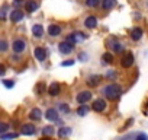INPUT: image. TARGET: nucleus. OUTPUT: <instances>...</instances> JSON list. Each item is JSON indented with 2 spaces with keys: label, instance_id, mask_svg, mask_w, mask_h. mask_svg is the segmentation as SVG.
I'll return each mask as SVG.
<instances>
[{
  "label": "nucleus",
  "instance_id": "6e6552de",
  "mask_svg": "<svg viewBox=\"0 0 148 140\" xmlns=\"http://www.w3.org/2000/svg\"><path fill=\"white\" fill-rule=\"evenodd\" d=\"M22 19H23V12H22V10L15 9V10L10 12V21H12L13 24H18V22H21Z\"/></svg>",
  "mask_w": 148,
  "mask_h": 140
},
{
  "label": "nucleus",
  "instance_id": "aec40b11",
  "mask_svg": "<svg viewBox=\"0 0 148 140\" xmlns=\"http://www.w3.org/2000/svg\"><path fill=\"white\" fill-rule=\"evenodd\" d=\"M71 134V128L70 127H62L58 130V137H67Z\"/></svg>",
  "mask_w": 148,
  "mask_h": 140
},
{
  "label": "nucleus",
  "instance_id": "f257e3e1",
  "mask_svg": "<svg viewBox=\"0 0 148 140\" xmlns=\"http://www.w3.org/2000/svg\"><path fill=\"white\" fill-rule=\"evenodd\" d=\"M103 94H105V96H106L108 99H116V98L119 96V94H121V88H119L118 85L112 83V85L105 86Z\"/></svg>",
  "mask_w": 148,
  "mask_h": 140
},
{
  "label": "nucleus",
  "instance_id": "72a5a7b5",
  "mask_svg": "<svg viewBox=\"0 0 148 140\" xmlns=\"http://www.w3.org/2000/svg\"><path fill=\"white\" fill-rule=\"evenodd\" d=\"M5 72H6V67H5V66L2 64V66H0V75L3 76V75H5Z\"/></svg>",
  "mask_w": 148,
  "mask_h": 140
},
{
  "label": "nucleus",
  "instance_id": "f03ea898",
  "mask_svg": "<svg viewBox=\"0 0 148 140\" xmlns=\"http://www.w3.org/2000/svg\"><path fill=\"white\" fill-rule=\"evenodd\" d=\"M12 50H13L15 54H22V53L26 50V42H25V40H22V38L15 40V41L12 42Z\"/></svg>",
  "mask_w": 148,
  "mask_h": 140
},
{
  "label": "nucleus",
  "instance_id": "393cba45",
  "mask_svg": "<svg viewBox=\"0 0 148 140\" xmlns=\"http://www.w3.org/2000/svg\"><path fill=\"white\" fill-rule=\"evenodd\" d=\"M65 41H68V42H70V44H73V45L76 44V42H79V41H77V37H76V34H70V35L67 37V40H65Z\"/></svg>",
  "mask_w": 148,
  "mask_h": 140
},
{
  "label": "nucleus",
  "instance_id": "423d86ee",
  "mask_svg": "<svg viewBox=\"0 0 148 140\" xmlns=\"http://www.w3.org/2000/svg\"><path fill=\"white\" fill-rule=\"evenodd\" d=\"M23 8H25V12L32 13V12H35V10L39 8V3L35 2V0H26L25 5H23Z\"/></svg>",
  "mask_w": 148,
  "mask_h": 140
},
{
  "label": "nucleus",
  "instance_id": "2eb2a0df",
  "mask_svg": "<svg viewBox=\"0 0 148 140\" xmlns=\"http://www.w3.org/2000/svg\"><path fill=\"white\" fill-rule=\"evenodd\" d=\"M60 91H61V86H60L57 82L51 83V85H49V88H48V94H49L51 96H57V95L60 94Z\"/></svg>",
  "mask_w": 148,
  "mask_h": 140
},
{
  "label": "nucleus",
  "instance_id": "473e14b6",
  "mask_svg": "<svg viewBox=\"0 0 148 140\" xmlns=\"http://www.w3.org/2000/svg\"><path fill=\"white\" fill-rule=\"evenodd\" d=\"M135 140H148V139H147V136H145V134H138Z\"/></svg>",
  "mask_w": 148,
  "mask_h": 140
},
{
  "label": "nucleus",
  "instance_id": "4be33fe9",
  "mask_svg": "<svg viewBox=\"0 0 148 140\" xmlns=\"http://www.w3.org/2000/svg\"><path fill=\"white\" fill-rule=\"evenodd\" d=\"M102 60H103V63H112L113 61V55L110 53H105L102 55Z\"/></svg>",
  "mask_w": 148,
  "mask_h": 140
},
{
  "label": "nucleus",
  "instance_id": "ddd939ff",
  "mask_svg": "<svg viewBox=\"0 0 148 140\" xmlns=\"http://www.w3.org/2000/svg\"><path fill=\"white\" fill-rule=\"evenodd\" d=\"M32 34H34L35 38H41V37L44 35V26H42L41 24H35V25L32 26Z\"/></svg>",
  "mask_w": 148,
  "mask_h": 140
},
{
  "label": "nucleus",
  "instance_id": "412c9836",
  "mask_svg": "<svg viewBox=\"0 0 148 140\" xmlns=\"http://www.w3.org/2000/svg\"><path fill=\"white\" fill-rule=\"evenodd\" d=\"M109 45H110V48L113 50V51H116V53H121L123 48H122V45L119 44V42H115V41H109Z\"/></svg>",
  "mask_w": 148,
  "mask_h": 140
},
{
  "label": "nucleus",
  "instance_id": "f704fd0d",
  "mask_svg": "<svg viewBox=\"0 0 148 140\" xmlns=\"http://www.w3.org/2000/svg\"><path fill=\"white\" fill-rule=\"evenodd\" d=\"M22 3H23L22 0H15V2H13V5H15V6H21Z\"/></svg>",
  "mask_w": 148,
  "mask_h": 140
},
{
  "label": "nucleus",
  "instance_id": "5701e85b",
  "mask_svg": "<svg viewBox=\"0 0 148 140\" xmlns=\"http://www.w3.org/2000/svg\"><path fill=\"white\" fill-rule=\"evenodd\" d=\"M100 3V0H86V6L87 8H97Z\"/></svg>",
  "mask_w": 148,
  "mask_h": 140
},
{
  "label": "nucleus",
  "instance_id": "a878e982",
  "mask_svg": "<svg viewBox=\"0 0 148 140\" xmlns=\"http://www.w3.org/2000/svg\"><path fill=\"white\" fill-rule=\"evenodd\" d=\"M18 134L16 133H9V134H2V140H12V139H16Z\"/></svg>",
  "mask_w": 148,
  "mask_h": 140
},
{
  "label": "nucleus",
  "instance_id": "4468645a",
  "mask_svg": "<svg viewBox=\"0 0 148 140\" xmlns=\"http://www.w3.org/2000/svg\"><path fill=\"white\" fill-rule=\"evenodd\" d=\"M45 118L49 120V121H57V120H58V112H57V110H54V108L47 110V111H45Z\"/></svg>",
  "mask_w": 148,
  "mask_h": 140
},
{
  "label": "nucleus",
  "instance_id": "b1692460",
  "mask_svg": "<svg viewBox=\"0 0 148 140\" xmlns=\"http://www.w3.org/2000/svg\"><path fill=\"white\" fill-rule=\"evenodd\" d=\"M77 114H79L80 117H84V115L87 114V107H86V105H80V107L77 108Z\"/></svg>",
  "mask_w": 148,
  "mask_h": 140
},
{
  "label": "nucleus",
  "instance_id": "39448f33",
  "mask_svg": "<svg viewBox=\"0 0 148 140\" xmlns=\"http://www.w3.org/2000/svg\"><path fill=\"white\" fill-rule=\"evenodd\" d=\"M77 102L80 104V105H84L86 102H89L90 99H92V94L89 92V91H83V92H80L79 95H77Z\"/></svg>",
  "mask_w": 148,
  "mask_h": 140
},
{
  "label": "nucleus",
  "instance_id": "c85d7f7f",
  "mask_svg": "<svg viewBox=\"0 0 148 140\" xmlns=\"http://www.w3.org/2000/svg\"><path fill=\"white\" fill-rule=\"evenodd\" d=\"M6 50H8V42H6L5 40H2V41H0V51L5 53Z\"/></svg>",
  "mask_w": 148,
  "mask_h": 140
},
{
  "label": "nucleus",
  "instance_id": "20e7f679",
  "mask_svg": "<svg viewBox=\"0 0 148 140\" xmlns=\"http://www.w3.org/2000/svg\"><path fill=\"white\" fill-rule=\"evenodd\" d=\"M132 63H134V55H132V53H125L123 57H122V60H121L122 67H123V69H128V67L132 66Z\"/></svg>",
  "mask_w": 148,
  "mask_h": 140
},
{
  "label": "nucleus",
  "instance_id": "a211bd4d",
  "mask_svg": "<svg viewBox=\"0 0 148 140\" xmlns=\"http://www.w3.org/2000/svg\"><path fill=\"white\" fill-rule=\"evenodd\" d=\"M116 3V0H102V8L103 10H110Z\"/></svg>",
  "mask_w": 148,
  "mask_h": 140
},
{
  "label": "nucleus",
  "instance_id": "c9c22d12",
  "mask_svg": "<svg viewBox=\"0 0 148 140\" xmlns=\"http://www.w3.org/2000/svg\"><path fill=\"white\" fill-rule=\"evenodd\" d=\"M147 107H148V104H147Z\"/></svg>",
  "mask_w": 148,
  "mask_h": 140
},
{
  "label": "nucleus",
  "instance_id": "7ed1b4c3",
  "mask_svg": "<svg viewBox=\"0 0 148 140\" xmlns=\"http://www.w3.org/2000/svg\"><path fill=\"white\" fill-rule=\"evenodd\" d=\"M73 50H74V45L70 44L68 41H62V42L58 44V51H60L61 54H70Z\"/></svg>",
  "mask_w": 148,
  "mask_h": 140
},
{
  "label": "nucleus",
  "instance_id": "bb28decb",
  "mask_svg": "<svg viewBox=\"0 0 148 140\" xmlns=\"http://www.w3.org/2000/svg\"><path fill=\"white\" fill-rule=\"evenodd\" d=\"M42 133H44V136H51V134L54 133V130H52V127H51V125H47V127H44Z\"/></svg>",
  "mask_w": 148,
  "mask_h": 140
},
{
  "label": "nucleus",
  "instance_id": "7c9ffc66",
  "mask_svg": "<svg viewBox=\"0 0 148 140\" xmlns=\"http://www.w3.org/2000/svg\"><path fill=\"white\" fill-rule=\"evenodd\" d=\"M73 64H74V60H65V61L61 63V66H64V67L65 66H73Z\"/></svg>",
  "mask_w": 148,
  "mask_h": 140
},
{
  "label": "nucleus",
  "instance_id": "6ab92c4d",
  "mask_svg": "<svg viewBox=\"0 0 148 140\" xmlns=\"http://www.w3.org/2000/svg\"><path fill=\"white\" fill-rule=\"evenodd\" d=\"M99 82H100V76H90L87 79V85L89 86H97Z\"/></svg>",
  "mask_w": 148,
  "mask_h": 140
},
{
  "label": "nucleus",
  "instance_id": "1a4fd4ad",
  "mask_svg": "<svg viewBox=\"0 0 148 140\" xmlns=\"http://www.w3.org/2000/svg\"><path fill=\"white\" fill-rule=\"evenodd\" d=\"M34 55H35V58H36L38 61H44V60L47 58V51H45L42 47H35Z\"/></svg>",
  "mask_w": 148,
  "mask_h": 140
},
{
  "label": "nucleus",
  "instance_id": "2f4dec72",
  "mask_svg": "<svg viewBox=\"0 0 148 140\" xmlns=\"http://www.w3.org/2000/svg\"><path fill=\"white\" fill-rule=\"evenodd\" d=\"M6 130H8V124L2 123V124H0V131H2V133H5Z\"/></svg>",
  "mask_w": 148,
  "mask_h": 140
},
{
  "label": "nucleus",
  "instance_id": "cd10ccee",
  "mask_svg": "<svg viewBox=\"0 0 148 140\" xmlns=\"http://www.w3.org/2000/svg\"><path fill=\"white\" fill-rule=\"evenodd\" d=\"M58 108H60V111H62L64 114H68V112H70V107H68L67 104H60Z\"/></svg>",
  "mask_w": 148,
  "mask_h": 140
},
{
  "label": "nucleus",
  "instance_id": "dca6fc26",
  "mask_svg": "<svg viewBox=\"0 0 148 140\" xmlns=\"http://www.w3.org/2000/svg\"><path fill=\"white\" fill-rule=\"evenodd\" d=\"M142 38V29L141 28H134L132 31H131V40L132 41H139Z\"/></svg>",
  "mask_w": 148,
  "mask_h": 140
},
{
  "label": "nucleus",
  "instance_id": "9b49d317",
  "mask_svg": "<svg viewBox=\"0 0 148 140\" xmlns=\"http://www.w3.org/2000/svg\"><path fill=\"white\" fill-rule=\"evenodd\" d=\"M21 131H22L23 136H32V134L36 133V128H35L34 124H23V127H22Z\"/></svg>",
  "mask_w": 148,
  "mask_h": 140
},
{
  "label": "nucleus",
  "instance_id": "f8f14e48",
  "mask_svg": "<svg viewBox=\"0 0 148 140\" xmlns=\"http://www.w3.org/2000/svg\"><path fill=\"white\" fill-rule=\"evenodd\" d=\"M84 26H86L87 29L96 28V26H97V19H96L95 16H87V18L84 19Z\"/></svg>",
  "mask_w": 148,
  "mask_h": 140
},
{
  "label": "nucleus",
  "instance_id": "9d476101",
  "mask_svg": "<svg viewBox=\"0 0 148 140\" xmlns=\"http://www.w3.org/2000/svg\"><path fill=\"white\" fill-rule=\"evenodd\" d=\"M92 108H93V111H96V112H102V111H105V108H106V102H105V99H96V101H93Z\"/></svg>",
  "mask_w": 148,
  "mask_h": 140
},
{
  "label": "nucleus",
  "instance_id": "f3484780",
  "mask_svg": "<svg viewBox=\"0 0 148 140\" xmlns=\"http://www.w3.org/2000/svg\"><path fill=\"white\" fill-rule=\"evenodd\" d=\"M41 117H42V112H41V110H39V108H34V110L31 111V114H29V118H31V120H34V121L41 120Z\"/></svg>",
  "mask_w": 148,
  "mask_h": 140
},
{
  "label": "nucleus",
  "instance_id": "c756f323",
  "mask_svg": "<svg viewBox=\"0 0 148 140\" xmlns=\"http://www.w3.org/2000/svg\"><path fill=\"white\" fill-rule=\"evenodd\" d=\"M3 85H5L8 89H10V88L15 86V82H13V80H6V79H5V80H3Z\"/></svg>",
  "mask_w": 148,
  "mask_h": 140
},
{
  "label": "nucleus",
  "instance_id": "0eeeda50",
  "mask_svg": "<svg viewBox=\"0 0 148 140\" xmlns=\"http://www.w3.org/2000/svg\"><path fill=\"white\" fill-rule=\"evenodd\" d=\"M60 34H61V26H60V25L51 24V25L48 26V35H49V37L55 38V37H60Z\"/></svg>",
  "mask_w": 148,
  "mask_h": 140
}]
</instances>
